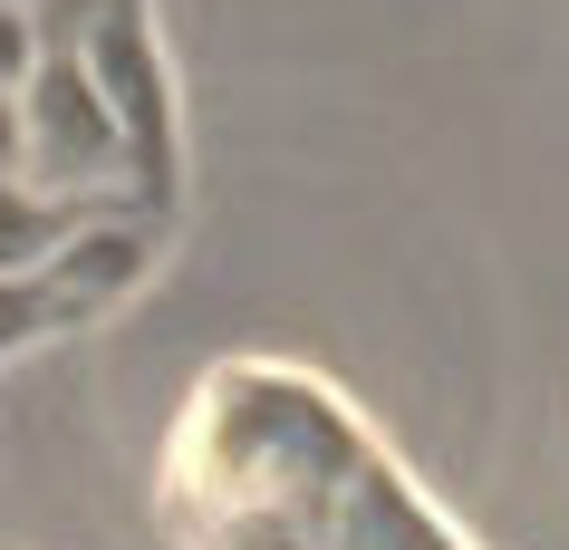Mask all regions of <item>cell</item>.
Returning a JSON list of instances; mask_svg holds the SVG:
<instances>
[]
</instances>
